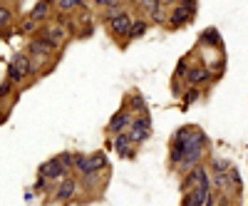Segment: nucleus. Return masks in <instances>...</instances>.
I'll return each mask as SVG.
<instances>
[{
	"label": "nucleus",
	"instance_id": "f257e3e1",
	"mask_svg": "<svg viewBox=\"0 0 248 206\" xmlns=\"http://www.w3.org/2000/svg\"><path fill=\"white\" fill-rule=\"evenodd\" d=\"M211 157V142L199 125H181L169 139L167 167L174 174H186Z\"/></svg>",
	"mask_w": 248,
	"mask_h": 206
},
{
	"label": "nucleus",
	"instance_id": "f03ea898",
	"mask_svg": "<svg viewBox=\"0 0 248 206\" xmlns=\"http://www.w3.org/2000/svg\"><path fill=\"white\" fill-rule=\"evenodd\" d=\"M5 82L17 90V92H25L28 87H32L37 77L32 72V65H30V57L25 52H15L8 63V70H5Z\"/></svg>",
	"mask_w": 248,
	"mask_h": 206
},
{
	"label": "nucleus",
	"instance_id": "7ed1b4c3",
	"mask_svg": "<svg viewBox=\"0 0 248 206\" xmlns=\"http://www.w3.org/2000/svg\"><path fill=\"white\" fill-rule=\"evenodd\" d=\"M102 172H112V164H109L107 152H102V149L90 152V154L77 152V157H75V169H72L75 179L87 176V174H102Z\"/></svg>",
	"mask_w": 248,
	"mask_h": 206
},
{
	"label": "nucleus",
	"instance_id": "20e7f679",
	"mask_svg": "<svg viewBox=\"0 0 248 206\" xmlns=\"http://www.w3.org/2000/svg\"><path fill=\"white\" fill-rule=\"evenodd\" d=\"M196 13H199V3H194V0H176L167 10V30L171 32L184 30L186 25L194 23Z\"/></svg>",
	"mask_w": 248,
	"mask_h": 206
},
{
	"label": "nucleus",
	"instance_id": "39448f33",
	"mask_svg": "<svg viewBox=\"0 0 248 206\" xmlns=\"http://www.w3.org/2000/svg\"><path fill=\"white\" fill-rule=\"evenodd\" d=\"M109 174H112V172H102V174H87V176H79V179H77V184H79V194H82V196H87L82 204L102 199V194H105L107 187H109Z\"/></svg>",
	"mask_w": 248,
	"mask_h": 206
},
{
	"label": "nucleus",
	"instance_id": "423d86ee",
	"mask_svg": "<svg viewBox=\"0 0 248 206\" xmlns=\"http://www.w3.org/2000/svg\"><path fill=\"white\" fill-rule=\"evenodd\" d=\"M132 20H134V10H132V5H127L122 13H117L114 17H109L107 23H105L109 37L114 40L119 48H127V43H124V40H127V32H129V28H132Z\"/></svg>",
	"mask_w": 248,
	"mask_h": 206
},
{
	"label": "nucleus",
	"instance_id": "0eeeda50",
	"mask_svg": "<svg viewBox=\"0 0 248 206\" xmlns=\"http://www.w3.org/2000/svg\"><path fill=\"white\" fill-rule=\"evenodd\" d=\"M154 134V127H152V117L149 114H141V117H134L132 125L127 129V139L134 144V147L139 149L141 144H147Z\"/></svg>",
	"mask_w": 248,
	"mask_h": 206
},
{
	"label": "nucleus",
	"instance_id": "6e6552de",
	"mask_svg": "<svg viewBox=\"0 0 248 206\" xmlns=\"http://www.w3.org/2000/svg\"><path fill=\"white\" fill-rule=\"evenodd\" d=\"M77 199H79V184H77L75 176L62 179L60 184H55V189H52V194H50V201L62 204V206H70V204H75Z\"/></svg>",
	"mask_w": 248,
	"mask_h": 206
},
{
	"label": "nucleus",
	"instance_id": "1a4fd4ad",
	"mask_svg": "<svg viewBox=\"0 0 248 206\" xmlns=\"http://www.w3.org/2000/svg\"><path fill=\"white\" fill-rule=\"evenodd\" d=\"M37 176H43L47 184H52V187H55V184H60L62 179H70L72 174H67L65 169H62V164L57 161V157H50L47 161H43L37 167Z\"/></svg>",
	"mask_w": 248,
	"mask_h": 206
},
{
	"label": "nucleus",
	"instance_id": "9d476101",
	"mask_svg": "<svg viewBox=\"0 0 248 206\" xmlns=\"http://www.w3.org/2000/svg\"><path fill=\"white\" fill-rule=\"evenodd\" d=\"M132 114L124 110V107H119L112 117H109V122H107V127H105V132L109 134V137H117V134H127V129H129V125H132Z\"/></svg>",
	"mask_w": 248,
	"mask_h": 206
},
{
	"label": "nucleus",
	"instance_id": "9b49d317",
	"mask_svg": "<svg viewBox=\"0 0 248 206\" xmlns=\"http://www.w3.org/2000/svg\"><path fill=\"white\" fill-rule=\"evenodd\" d=\"M15 25H17V5H10V3H0V37H5L15 32Z\"/></svg>",
	"mask_w": 248,
	"mask_h": 206
},
{
	"label": "nucleus",
	"instance_id": "f8f14e48",
	"mask_svg": "<svg viewBox=\"0 0 248 206\" xmlns=\"http://www.w3.org/2000/svg\"><path fill=\"white\" fill-rule=\"evenodd\" d=\"M109 147L117 152V157H119V159H127V161L137 159V154H139V149H137L134 144L127 139V134H117V137H109Z\"/></svg>",
	"mask_w": 248,
	"mask_h": 206
},
{
	"label": "nucleus",
	"instance_id": "ddd939ff",
	"mask_svg": "<svg viewBox=\"0 0 248 206\" xmlns=\"http://www.w3.org/2000/svg\"><path fill=\"white\" fill-rule=\"evenodd\" d=\"M122 107L127 110L132 117L149 114V110H147V99H144V95H141L139 90H132V92H127V97H124V102H122Z\"/></svg>",
	"mask_w": 248,
	"mask_h": 206
},
{
	"label": "nucleus",
	"instance_id": "4468645a",
	"mask_svg": "<svg viewBox=\"0 0 248 206\" xmlns=\"http://www.w3.org/2000/svg\"><path fill=\"white\" fill-rule=\"evenodd\" d=\"M171 8V3L167 0H156L154 8L144 15V20L149 23V28H167V10Z\"/></svg>",
	"mask_w": 248,
	"mask_h": 206
},
{
	"label": "nucleus",
	"instance_id": "2eb2a0df",
	"mask_svg": "<svg viewBox=\"0 0 248 206\" xmlns=\"http://www.w3.org/2000/svg\"><path fill=\"white\" fill-rule=\"evenodd\" d=\"M52 15H55V10H52V3H50V0H43V3H32V5H30V13H28V17L32 20L35 25H45L47 20H52Z\"/></svg>",
	"mask_w": 248,
	"mask_h": 206
},
{
	"label": "nucleus",
	"instance_id": "dca6fc26",
	"mask_svg": "<svg viewBox=\"0 0 248 206\" xmlns=\"http://www.w3.org/2000/svg\"><path fill=\"white\" fill-rule=\"evenodd\" d=\"M196 48H201V50H221V32L216 28H206L199 35Z\"/></svg>",
	"mask_w": 248,
	"mask_h": 206
},
{
	"label": "nucleus",
	"instance_id": "f3484780",
	"mask_svg": "<svg viewBox=\"0 0 248 206\" xmlns=\"http://www.w3.org/2000/svg\"><path fill=\"white\" fill-rule=\"evenodd\" d=\"M149 32V23H147V20H144L141 15H137L134 13V20H132V28H129V32H127V40H124V43H137V40L139 37H144V35H147Z\"/></svg>",
	"mask_w": 248,
	"mask_h": 206
},
{
	"label": "nucleus",
	"instance_id": "a211bd4d",
	"mask_svg": "<svg viewBox=\"0 0 248 206\" xmlns=\"http://www.w3.org/2000/svg\"><path fill=\"white\" fill-rule=\"evenodd\" d=\"M233 167V161L231 159H226V157H209L206 159V169H209V174H229V169Z\"/></svg>",
	"mask_w": 248,
	"mask_h": 206
},
{
	"label": "nucleus",
	"instance_id": "6ab92c4d",
	"mask_svg": "<svg viewBox=\"0 0 248 206\" xmlns=\"http://www.w3.org/2000/svg\"><path fill=\"white\" fill-rule=\"evenodd\" d=\"M209 191H201V189H191V191H184L179 206H203V199Z\"/></svg>",
	"mask_w": 248,
	"mask_h": 206
},
{
	"label": "nucleus",
	"instance_id": "aec40b11",
	"mask_svg": "<svg viewBox=\"0 0 248 206\" xmlns=\"http://www.w3.org/2000/svg\"><path fill=\"white\" fill-rule=\"evenodd\" d=\"M57 157V161L62 164V169H65L67 174H72V169H75V157H77V152H60V154H55ZM75 176V174H72Z\"/></svg>",
	"mask_w": 248,
	"mask_h": 206
},
{
	"label": "nucleus",
	"instance_id": "412c9836",
	"mask_svg": "<svg viewBox=\"0 0 248 206\" xmlns=\"http://www.w3.org/2000/svg\"><path fill=\"white\" fill-rule=\"evenodd\" d=\"M179 97L184 99V107H191L194 102H199V99L203 97V92H201V90H194V87H184V92H181Z\"/></svg>",
	"mask_w": 248,
	"mask_h": 206
},
{
	"label": "nucleus",
	"instance_id": "4be33fe9",
	"mask_svg": "<svg viewBox=\"0 0 248 206\" xmlns=\"http://www.w3.org/2000/svg\"><path fill=\"white\" fill-rule=\"evenodd\" d=\"M15 92H17V90L10 85V82H5V79L0 82V107H3V102H5V99H13Z\"/></svg>",
	"mask_w": 248,
	"mask_h": 206
},
{
	"label": "nucleus",
	"instance_id": "5701e85b",
	"mask_svg": "<svg viewBox=\"0 0 248 206\" xmlns=\"http://www.w3.org/2000/svg\"><path fill=\"white\" fill-rule=\"evenodd\" d=\"M216 201H218V194L216 191H209V194H206V199H203V206H216Z\"/></svg>",
	"mask_w": 248,
	"mask_h": 206
},
{
	"label": "nucleus",
	"instance_id": "b1692460",
	"mask_svg": "<svg viewBox=\"0 0 248 206\" xmlns=\"http://www.w3.org/2000/svg\"><path fill=\"white\" fill-rule=\"evenodd\" d=\"M233 206H241V204H233Z\"/></svg>",
	"mask_w": 248,
	"mask_h": 206
}]
</instances>
